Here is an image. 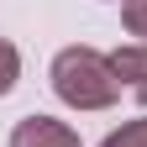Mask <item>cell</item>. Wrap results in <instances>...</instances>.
<instances>
[{"label":"cell","instance_id":"7","mask_svg":"<svg viewBox=\"0 0 147 147\" xmlns=\"http://www.w3.org/2000/svg\"><path fill=\"white\" fill-rule=\"evenodd\" d=\"M121 5H126V0H121Z\"/></svg>","mask_w":147,"mask_h":147},{"label":"cell","instance_id":"3","mask_svg":"<svg viewBox=\"0 0 147 147\" xmlns=\"http://www.w3.org/2000/svg\"><path fill=\"white\" fill-rule=\"evenodd\" d=\"M110 63H116L121 84H126V89H137V95L147 100V42H131V47H116V53H110Z\"/></svg>","mask_w":147,"mask_h":147},{"label":"cell","instance_id":"4","mask_svg":"<svg viewBox=\"0 0 147 147\" xmlns=\"http://www.w3.org/2000/svg\"><path fill=\"white\" fill-rule=\"evenodd\" d=\"M16 79H21V53H16V42L0 37V95H11Z\"/></svg>","mask_w":147,"mask_h":147},{"label":"cell","instance_id":"1","mask_svg":"<svg viewBox=\"0 0 147 147\" xmlns=\"http://www.w3.org/2000/svg\"><path fill=\"white\" fill-rule=\"evenodd\" d=\"M47 79H53V95H58L68 110H110L121 100V89H126L116 63H110V53H95L84 42L63 47L58 58H53Z\"/></svg>","mask_w":147,"mask_h":147},{"label":"cell","instance_id":"2","mask_svg":"<svg viewBox=\"0 0 147 147\" xmlns=\"http://www.w3.org/2000/svg\"><path fill=\"white\" fill-rule=\"evenodd\" d=\"M11 147H84L79 131L68 121H53V116H21L11 126Z\"/></svg>","mask_w":147,"mask_h":147},{"label":"cell","instance_id":"6","mask_svg":"<svg viewBox=\"0 0 147 147\" xmlns=\"http://www.w3.org/2000/svg\"><path fill=\"white\" fill-rule=\"evenodd\" d=\"M121 21H126V32H131L137 42H147V0H126V5H121Z\"/></svg>","mask_w":147,"mask_h":147},{"label":"cell","instance_id":"5","mask_svg":"<svg viewBox=\"0 0 147 147\" xmlns=\"http://www.w3.org/2000/svg\"><path fill=\"white\" fill-rule=\"evenodd\" d=\"M100 147H147V116H137V121H126L121 131H110Z\"/></svg>","mask_w":147,"mask_h":147}]
</instances>
